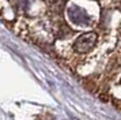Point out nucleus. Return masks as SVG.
<instances>
[{
  "label": "nucleus",
  "instance_id": "1",
  "mask_svg": "<svg viewBox=\"0 0 121 120\" xmlns=\"http://www.w3.org/2000/svg\"><path fill=\"white\" fill-rule=\"evenodd\" d=\"M97 40H98V37L95 33H84L76 38V41L73 44V49L78 53H87L95 46Z\"/></svg>",
  "mask_w": 121,
  "mask_h": 120
},
{
  "label": "nucleus",
  "instance_id": "2",
  "mask_svg": "<svg viewBox=\"0 0 121 120\" xmlns=\"http://www.w3.org/2000/svg\"><path fill=\"white\" fill-rule=\"evenodd\" d=\"M68 15H69V18H71L75 23H78V25H82V26L88 25V21H90V19H88L87 14L83 10L78 8V7H71V8L68 10Z\"/></svg>",
  "mask_w": 121,
  "mask_h": 120
}]
</instances>
